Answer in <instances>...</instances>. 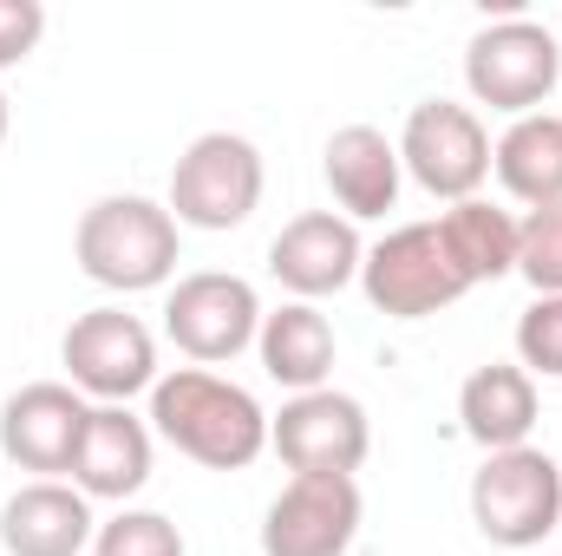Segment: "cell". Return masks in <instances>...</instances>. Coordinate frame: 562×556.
Segmentation results:
<instances>
[{
    "instance_id": "52a82bcc",
    "label": "cell",
    "mask_w": 562,
    "mask_h": 556,
    "mask_svg": "<svg viewBox=\"0 0 562 556\" xmlns=\"http://www.w3.org/2000/svg\"><path fill=\"white\" fill-rule=\"evenodd\" d=\"M269 445L294 478H353L373 452V425L353 393H294L276 419H269Z\"/></svg>"
},
{
    "instance_id": "7a4b0ae2",
    "label": "cell",
    "mask_w": 562,
    "mask_h": 556,
    "mask_svg": "<svg viewBox=\"0 0 562 556\" xmlns=\"http://www.w3.org/2000/svg\"><path fill=\"white\" fill-rule=\"evenodd\" d=\"M72 256L99 288H119V294L164 288L177 276V216L170 203H150V197H99L79 216Z\"/></svg>"
},
{
    "instance_id": "ba28073f",
    "label": "cell",
    "mask_w": 562,
    "mask_h": 556,
    "mask_svg": "<svg viewBox=\"0 0 562 556\" xmlns=\"http://www.w3.org/2000/svg\"><path fill=\"white\" fill-rule=\"evenodd\" d=\"M59 360H66V380L79 393H92L99 407H125L132 393L157 387V341L138 314L125 308H92L66 327L59 341Z\"/></svg>"
},
{
    "instance_id": "9c48e42d",
    "label": "cell",
    "mask_w": 562,
    "mask_h": 556,
    "mask_svg": "<svg viewBox=\"0 0 562 556\" xmlns=\"http://www.w3.org/2000/svg\"><path fill=\"white\" fill-rule=\"evenodd\" d=\"M400 164L413 170L419 190L445 197V203H471L491 177L484 119L458 99H425V105H413V119L400 132Z\"/></svg>"
},
{
    "instance_id": "5bb4252c",
    "label": "cell",
    "mask_w": 562,
    "mask_h": 556,
    "mask_svg": "<svg viewBox=\"0 0 562 556\" xmlns=\"http://www.w3.org/2000/svg\"><path fill=\"white\" fill-rule=\"evenodd\" d=\"M92 498L59 478H33L0 504V551L7 556H79L92 551Z\"/></svg>"
},
{
    "instance_id": "7c38bea8",
    "label": "cell",
    "mask_w": 562,
    "mask_h": 556,
    "mask_svg": "<svg viewBox=\"0 0 562 556\" xmlns=\"http://www.w3.org/2000/svg\"><path fill=\"white\" fill-rule=\"evenodd\" d=\"M353 537H360L353 478H288V491L262 518V556H347Z\"/></svg>"
},
{
    "instance_id": "277c9868",
    "label": "cell",
    "mask_w": 562,
    "mask_h": 556,
    "mask_svg": "<svg viewBox=\"0 0 562 556\" xmlns=\"http://www.w3.org/2000/svg\"><path fill=\"white\" fill-rule=\"evenodd\" d=\"M464 86L477 105L491 112H510V119H530L550 105V92L562 86V46L543 20H524V13H504L491 20L484 33H471L464 46Z\"/></svg>"
},
{
    "instance_id": "d4e9b609",
    "label": "cell",
    "mask_w": 562,
    "mask_h": 556,
    "mask_svg": "<svg viewBox=\"0 0 562 556\" xmlns=\"http://www.w3.org/2000/svg\"><path fill=\"white\" fill-rule=\"evenodd\" d=\"M0 144H7V92H0Z\"/></svg>"
},
{
    "instance_id": "ffe728a7",
    "label": "cell",
    "mask_w": 562,
    "mask_h": 556,
    "mask_svg": "<svg viewBox=\"0 0 562 556\" xmlns=\"http://www.w3.org/2000/svg\"><path fill=\"white\" fill-rule=\"evenodd\" d=\"M438 236H445L458 276L471 281V288H477V281L517 276V216H510V210H497V203H484V197L451 203V210L438 216Z\"/></svg>"
},
{
    "instance_id": "cb8c5ba5",
    "label": "cell",
    "mask_w": 562,
    "mask_h": 556,
    "mask_svg": "<svg viewBox=\"0 0 562 556\" xmlns=\"http://www.w3.org/2000/svg\"><path fill=\"white\" fill-rule=\"evenodd\" d=\"M46 33V7L40 0H0V66H20Z\"/></svg>"
},
{
    "instance_id": "3957f363",
    "label": "cell",
    "mask_w": 562,
    "mask_h": 556,
    "mask_svg": "<svg viewBox=\"0 0 562 556\" xmlns=\"http://www.w3.org/2000/svg\"><path fill=\"white\" fill-rule=\"evenodd\" d=\"M471 524L497 551H537L562 524V465L537 445L484 452L471 478Z\"/></svg>"
},
{
    "instance_id": "603a6c76",
    "label": "cell",
    "mask_w": 562,
    "mask_h": 556,
    "mask_svg": "<svg viewBox=\"0 0 562 556\" xmlns=\"http://www.w3.org/2000/svg\"><path fill=\"white\" fill-rule=\"evenodd\" d=\"M517 367L530 380H562V294H537L517 314Z\"/></svg>"
},
{
    "instance_id": "7402d4cb",
    "label": "cell",
    "mask_w": 562,
    "mask_h": 556,
    "mask_svg": "<svg viewBox=\"0 0 562 556\" xmlns=\"http://www.w3.org/2000/svg\"><path fill=\"white\" fill-rule=\"evenodd\" d=\"M92 556H183V531L164 511H119L112 524H99Z\"/></svg>"
},
{
    "instance_id": "8fae6325",
    "label": "cell",
    "mask_w": 562,
    "mask_h": 556,
    "mask_svg": "<svg viewBox=\"0 0 562 556\" xmlns=\"http://www.w3.org/2000/svg\"><path fill=\"white\" fill-rule=\"evenodd\" d=\"M86 393L66 387V380H33L20 393H7L0 407V452L20 465V471H40V478H59L72 471L79 458V438H86Z\"/></svg>"
},
{
    "instance_id": "2e32d148",
    "label": "cell",
    "mask_w": 562,
    "mask_h": 556,
    "mask_svg": "<svg viewBox=\"0 0 562 556\" xmlns=\"http://www.w3.org/2000/svg\"><path fill=\"white\" fill-rule=\"evenodd\" d=\"M72 485L86 498H112V504L138 498L150 485V425L125 407H92L79 458H72Z\"/></svg>"
},
{
    "instance_id": "6da1fadb",
    "label": "cell",
    "mask_w": 562,
    "mask_h": 556,
    "mask_svg": "<svg viewBox=\"0 0 562 556\" xmlns=\"http://www.w3.org/2000/svg\"><path fill=\"white\" fill-rule=\"evenodd\" d=\"M150 432L177 445L183 458L210 471H243L269 452V413L256 407L249 387L210 374V367H177L157 374L150 387Z\"/></svg>"
},
{
    "instance_id": "30bf717a",
    "label": "cell",
    "mask_w": 562,
    "mask_h": 556,
    "mask_svg": "<svg viewBox=\"0 0 562 556\" xmlns=\"http://www.w3.org/2000/svg\"><path fill=\"white\" fill-rule=\"evenodd\" d=\"M164 334L196 367H216V360H236L262 334V301L243 276L203 269V276H183L164 294Z\"/></svg>"
},
{
    "instance_id": "8992f818",
    "label": "cell",
    "mask_w": 562,
    "mask_h": 556,
    "mask_svg": "<svg viewBox=\"0 0 562 556\" xmlns=\"http://www.w3.org/2000/svg\"><path fill=\"white\" fill-rule=\"evenodd\" d=\"M360 288L393 321H425V314H438V308H451V301L471 294V281L458 276L438 223H406L386 243H373L367 263H360Z\"/></svg>"
},
{
    "instance_id": "d6986e66",
    "label": "cell",
    "mask_w": 562,
    "mask_h": 556,
    "mask_svg": "<svg viewBox=\"0 0 562 556\" xmlns=\"http://www.w3.org/2000/svg\"><path fill=\"white\" fill-rule=\"evenodd\" d=\"M491 170H497V184H504L524 210L562 203V119L557 112L517 119L504 138L491 144Z\"/></svg>"
},
{
    "instance_id": "ac0fdd59",
    "label": "cell",
    "mask_w": 562,
    "mask_h": 556,
    "mask_svg": "<svg viewBox=\"0 0 562 556\" xmlns=\"http://www.w3.org/2000/svg\"><path fill=\"white\" fill-rule=\"evenodd\" d=\"M262 374L288 393H321L334 374V327L314 301H281L276 314H262Z\"/></svg>"
},
{
    "instance_id": "44dd1931",
    "label": "cell",
    "mask_w": 562,
    "mask_h": 556,
    "mask_svg": "<svg viewBox=\"0 0 562 556\" xmlns=\"http://www.w3.org/2000/svg\"><path fill=\"white\" fill-rule=\"evenodd\" d=\"M517 276L537 294H562V203H543L517 223Z\"/></svg>"
},
{
    "instance_id": "9a60e30c",
    "label": "cell",
    "mask_w": 562,
    "mask_h": 556,
    "mask_svg": "<svg viewBox=\"0 0 562 556\" xmlns=\"http://www.w3.org/2000/svg\"><path fill=\"white\" fill-rule=\"evenodd\" d=\"M321 170H327V190L347 210V223L353 216H386L400 203V177H406L400 144L380 125H340L321 151Z\"/></svg>"
},
{
    "instance_id": "5b68a950",
    "label": "cell",
    "mask_w": 562,
    "mask_h": 556,
    "mask_svg": "<svg viewBox=\"0 0 562 556\" xmlns=\"http://www.w3.org/2000/svg\"><path fill=\"white\" fill-rule=\"evenodd\" d=\"M262 203V151L236 132H203L170 170V216L190 230H243Z\"/></svg>"
},
{
    "instance_id": "e0dca14e",
    "label": "cell",
    "mask_w": 562,
    "mask_h": 556,
    "mask_svg": "<svg viewBox=\"0 0 562 556\" xmlns=\"http://www.w3.org/2000/svg\"><path fill=\"white\" fill-rule=\"evenodd\" d=\"M458 419H464V438L484 445V452H510V445H530V425H537V380L510 360H491L477 367L464 387H458Z\"/></svg>"
},
{
    "instance_id": "4fadbf2b",
    "label": "cell",
    "mask_w": 562,
    "mask_h": 556,
    "mask_svg": "<svg viewBox=\"0 0 562 556\" xmlns=\"http://www.w3.org/2000/svg\"><path fill=\"white\" fill-rule=\"evenodd\" d=\"M367 263V243L347 216L334 210H307L269 243V276L294 294V301H321V294H340L347 281H360Z\"/></svg>"
}]
</instances>
